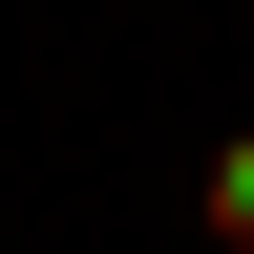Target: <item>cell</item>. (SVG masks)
Here are the masks:
<instances>
[{"label":"cell","instance_id":"cell-1","mask_svg":"<svg viewBox=\"0 0 254 254\" xmlns=\"http://www.w3.org/2000/svg\"><path fill=\"white\" fill-rule=\"evenodd\" d=\"M190 212H212V254H254V127L212 148V170H190Z\"/></svg>","mask_w":254,"mask_h":254}]
</instances>
